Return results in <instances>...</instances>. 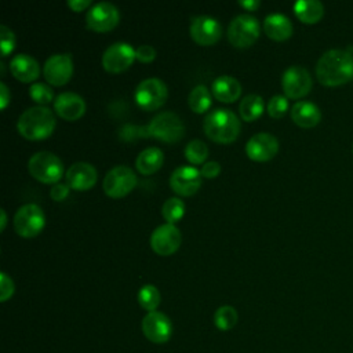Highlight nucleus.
Masks as SVG:
<instances>
[{"instance_id": "nucleus-1", "label": "nucleus", "mask_w": 353, "mask_h": 353, "mask_svg": "<svg viewBox=\"0 0 353 353\" xmlns=\"http://www.w3.org/2000/svg\"><path fill=\"white\" fill-rule=\"evenodd\" d=\"M317 80L327 87L342 85L353 80V57L345 50H328L317 61Z\"/></svg>"}, {"instance_id": "nucleus-2", "label": "nucleus", "mask_w": 353, "mask_h": 353, "mask_svg": "<svg viewBox=\"0 0 353 353\" xmlns=\"http://www.w3.org/2000/svg\"><path fill=\"white\" fill-rule=\"evenodd\" d=\"M203 128L211 141L229 143L239 135L240 120L230 109L218 108L204 117Z\"/></svg>"}, {"instance_id": "nucleus-3", "label": "nucleus", "mask_w": 353, "mask_h": 353, "mask_svg": "<svg viewBox=\"0 0 353 353\" xmlns=\"http://www.w3.org/2000/svg\"><path fill=\"white\" fill-rule=\"evenodd\" d=\"M55 127V117L52 110L47 106L28 108L17 121L19 134L28 139H43L51 135Z\"/></svg>"}, {"instance_id": "nucleus-4", "label": "nucleus", "mask_w": 353, "mask_h": 353, "mask_svg": "<svg viewBox=\"0 0 353 353\" xmlns=\"http://www.w3.org/2000/svg\"><path fill=\"white\" fill-rule=\"evenodd\" d=\"M29 172L33 178L44 183H55L63 175L61 159L47 150H40L30 156L28 161Z\"/></svg>"}, {"instance_id": "nucleus-5", "label": "nucleus", "mask_w": 353, "mask_h": 353, "mask_svg": "<svg viewBox=\"0 0 353 353\" xmlns=\"http://www.w3.org/2000/svg\"><path fill=\"white\" fill-rule=\"evenodd\" d=\"M148 135L165 142H176L185 134V125L182 119L174 112L157 113L146 127Z\"/></svg>"}, {"instance_id": "nucleus-6", "label": "nucleus", "mask_w": 353, "mask_h": 353, "mask_svg": "<svg viewBox=\"0 0 353 353\" xmlns=\"http://www.w3.org/2000/svg\"><path fill=\"white\" fill-rule=\"evenodd\" d=\"M261 26L259 21L250 14L236 15L228 26V39L234 47H248L259 36Z\"/></svg>"}, {"instance_id": "nucleus-7", "label": "nucleus", "mask_w": 353, "mask_h": 353, "mask_svg": "<svg viewBox=\"0 0 353 353\" xmlns=\"http://www.w3.org/2000/svg\"><path fill=\"white\" fill-rule=\"evenodd\" d=\"M137 185V175L128 165H114L110 168L102 182L103 190L109 197L119 199L130 193Z\"/></svg>"}, {"instance_id": "nucleus-8", "label": "nucleus", "mask_w": 353, "mask_h": 353, "mask_svg": "<svg viewBox=\"0 0 353 353\" xmlns=\"http://www.w3.org/2000/svg\"><path fill=\"white\" fill-rule=\"evenodd\" d=\"M168 95L167 85L159 77H149L142 80L134 92L137 103L145 110H154L160 108Z\"/></svg>"}, {"instance_id": "nucleus-9", "label": "nucleus", "mask_w": 353, "mask_h": 353, "mask_svg": "<svg viewBox=\"0 0 353 353\" xmlns=\"http://www.w3.org/2000/svg\"><path fill=\"white\" fill-rule=\"evenodd\" d=\"M46 218L40 205L28 203L21 205L14 215L15 232L22 237L36 236L44 226Z\"/></svg>"}, {"instance_id": "nucleus-10", "label": "nucleus", "mask_w": 353, "mask_h": 353, "mask_svg": "<svg viewBox=\"0 0 353 353\" xmlns=\"http://www.w3.org/2000/svg\"><path fill=\"white\" fill-rule=\"evenodd\" d=\"M120 19L117 7L109 1L94 4L85 14V23L94 32H108L113 29Z\"/></svg>"}, {"instance_id": "nucleus-11", "label": "nucleus", "mask_w": 353, "mask_h": 353, "mask_svg": "<svg viewBox=\"0 0 353 353\" xmlns=\"http://www.w3.org/2000/svg\"><path fill=\"white\" fill-rule=\"evenodd\" d=\"M281 85L288 98L298 99L305 97L312 88V76L301 65L287 68L281 76Z\"/></svg>"}, {"instance_id": "nucleus-12", "label": "nucleus", "mask_w": 353, "mask_h": 353, "mask_svg": "<svg viewBox=\"0 0 353 353\" xmlns=\"http://www.w3.org/2000/svg\"><path fill=\"white\" fill-rule=\"evenodd\" d=\"M137 58L135 48L125 41L110 44L102 54V66L112 73L125 70Z\"/></svg>"}, {"instance_id": "nucleus-13", "label": "nucleus", "mask_w": 353, "mask_h": 353, "mask_svg": "<svg viewBox=\"0 0 353 353\" xmlns=\"http://www.w3.org/2000/svg\"><path fill=\"white\" fill-rule=\"evenodd\" d=\"M181 244V232L174 223H163L150 234V247L159 255L174 254Z\"/></svg>"}, {"instance_id": "nucleus-14", "label": "nucleus", "mask_w": 353, "mask_h": 353, "mask_svg": "<svg viewBox=\"0 0 353 353\" xmlns=\"http://www.w3.org/2000/svg\"><path fill=\"white\" fill-rule=\"evenodd\" d=\"M190 36L201 46H211L221 39L222 26L210 15H197L190 21Z\"/></svg>"}, {"instance_id": "nucleus-15", "label": "nucleus", "mask_w": 353, "mask_h": 353, "mask_svg": "<svg viewBox=\"0 0 353 353\" xmlns=\"http://www.w3.org/2000/svg\"><path fill=\"white\" fill-rule=\"evenodd\" d=\"M142 332L150 342L164 343L172 335L171 320L161 312H149L142 319Z\"/></svg>"}, {"instance_id": "nucleus-16", "label": "nucleus", "mask_w": 353, "mask_h": 353, "mask_svg": "<svg viewBox=\"0 0 353 353\" xmlns=\"http://www.w3.org/2000/svg\"><path fill=\"white\" fill-rule=\"evenodd\" d=\"M44 77L54 85H62L69 81L73 73V62L70 54H52L47 58L43 68Z\"/></svg>"}, {"instance_id": "nucleus-17", "label": "nucleus", "mask_w": 353, "mask_h": 353, "mask_svg": "<svg viewBox=\"0 0 353 353\" xmlns=\"http://www.w3.org/2000/svg\"><path fill=\"white\" fill-rule=\"evenodd\" d=\"M201 185V172L192 165L176 167L170 176V186L181 196H190Z\"/></svg>"}, {"instance_id": "nucleus-18", "label": "nucleus", "mask_w": 353, "mask_h": 353, "mask_svg": "<svg viewBox=\"0 0 353 353\" xmlns=\"http://www.w3.org/2000/svg\"><path fill=\"white\" fill-rule=\"evenodd\" d=\"M279 150V141L269 132H258L252 135L245 143V153L250 159L256 161H266L276 156Z\"/></svg>"}, {"instance_id": "nucleus-19", "label": "nucleus", "mask_w": 353, "mask_h": 353, "mask_svg": "<svg viewBox=\"0 0 353 353\" xmlns=\"http://www.w3.org/2000/svg\"><path fill=\"white\" fill-rule=\"evenodd\" d=\"M97 182V170L85 161L73 163L66 170V183L76 190L91 189Z\"/></svg>"}, {"instance_id": "nucleus-20", "label": "nucleus", "mask_w": 353, "mask_h": 353, "mask_svg": "<svg viewBox=\"0 0 353 353\" xmlns=\"http://www.w3.org/2000/svg\"><path fill=\"white\" fill-rule=\"evenodd\" d=\"M54 109L62 119L72 121L83 116V113L85 112V102L79 94L66 91L57 95Z\"/></svg>"}, {"instance_id": "nucleus-21", "label": "nucleus", "mask_w": 353, "mask_h": 353, "mask_svg": "<svg viewBox=\"0 0 353 353\" xmlns=\"http://www.w3.org/2000/svg\"><path fill=\"white\" fill-rule=\"evenodd\" d=\"M10 70L19 81H33L40 74L39 62L29 54H17L10 61Z\"/></svg>"}, {"instance_id": "nucleus-22", "label": "nucleus", "mask_w": 353, "mask_h": 353, "mask_svg": "<svg viewBox=\"0 0 353 353\" xmlns=\"http://www.w3.org/2000/svg\"><path fill=\"white\" fill-rule=\"evenodd\" d=\"M292 121L303 128L314 127L321 120V112L317 105L309 101H298L291 108Z\"/></svg>"}, {"instance_id": "nucleus-23", "label": "nucleus", "mask_w": 353, "mask_h": 353, "mask_svg": "<svg viewBox=\"0 0 353 353\" xmlns=\"http://www.w3.org/2000/svg\"><path fill=\"white\" fill-rule=\"evenodd\" d=\"M265 33L277 41H283L292 34V23L288 17L283 14H269L263 21Z\"/></svg>"}, {"instance_id": "nucleus-24", "label": "nucleus", "mask_w": 353, "mask_h": 353, "mask_svg": "<svg viewBox=\"0 0 353 353\" xmlns=\"http://www.w3.org/2000/svg\"><path fill=\"white\" fill-rule=\"evenodd\" d=\"M211 91L216 99L222 102H233L240 97L241 85L234 77L222 74L212 81Z\"/></svg>"}, {"instance_id": "nucleus-25", "label": "nucleus", "mask_w": 353, "mask_h": 353, "mask_svg": "<svg viewBox=\"0 0 353 353\" xmlns=\"http://www.w3.org/2000/svg\"><path fill=\"white\" fill-rule=\"evenodd\" d=\"M163 161H164V154L161 149L156 146H149L137 156L135 165L141 174L149 175L157 171L161 167Z\"/></svg>"}, {"instance_id": "nucleus-26", "label": "nucleus", "mask_w": 353, "mask_h": 353, "mask_svg": "<svg viewBox=\"0 0 353 353\" xmlns=\"http://www.w3.org/2000/svg\"><path fill=\"white\" fill-rule=\"evenodd\" d=\"M296 18L303 23H316L324 15V6L319 0H298L294 4Z\"/></svg>"}, {"instance_id": "nucleus-27", "label": "nucleus", "mask_w": 353, "mask_h": 353, "mask_svg": "<svg viewBox=\"0 0 353 353\" xmlns=\"http://www.w3.org/2000/svg\"><path fill=\"white\" fill-rule=\"evenodd\" d=\"M239 112L244 121H252L263 112V99L258 94H248L243 97L239 103Z\"/></svg>"}, {"instance_id": "nucleus-28", "label": "nucleus", "mask_w": 353, "mask_h": 353, "mask_svg": "<svg viewBox=\"0 0 353 353\" xmlns=\"http://www.w3.org/2000/svg\"><path fill=\"white\" fill-rule=\"evenodd\" d=\"M188 105L194 113H203L211 106V94L204 84H199L189 92Z\"/></svg>"}, {"instance_id": "nucleus-29", "label": "nucleus", "mask_w": 353, "mask_h": 353, "mask_svg": "<svg viewBox=\"0 0 353 353\" xmlns=\"http://www.w3.org/2000/svg\"><path fill=\"white\" fill-rule=\"evenodd\" d=\"M237 319H239V316H237L236 309L229 305L218 307L214 314V323H215L216 328L221 331L232 330L236 325Z\"/></svg>"}, {"instance_id": "nucleus-30", "label": "nucleus", "mask_w": 353, "mask_h": 353, "mask_svg": "<svg viewBox=\"0 0 353 353\" xmlns=\"http://www.w3.org/2000/svg\"><path fill=\"white\" fill-rule=\"evenodd\" d=\"M138 302L148 312H154L160 303V292L152 284H145L138 291Z\"/></svg>"}, {"instance_id": "nucleus-31", "label": "nucleus", "mask_w": 353, "mask_h": 353, "mask_svg": "<svg viewBox=\"0 0 353 353\" xmlns=\"http://www.w3.org/2000/svg\"><path fill=\"white\" fill-rule=\"evenodd\" d=\"M185 212V203L178 197H170L161 207V214L167 223H174L182 218Z\"/></svg>"}, {"instance_id": "nucleus-32", "label": "nucleus", "mask_w": 353, "mask_h": 353, "mask_svg": "<svg viewBox=\"0 0 353 353\" xmlns=\"http://www.w3.org/2000/svg\"><path fill=\"white\" fill-rule=\"evenodd\" d=\"M208 156V146L200 141V139H192L185 146V157L192 164H200L203 163Z\"/></svg>"}, {"instance_id": "nucleus-33", "label": "nucleus", "mask_w": 353, "mask_h": 353, "mask_svg": "<svg viewBox=\"0 0 353 353\" xmlns=\"http://www.w3.org/2000/svg\"><path fill=\"white\" fill-rule=\"evenodd\" d=\"M29 95L32 97L33 101H36L37 103H50L54 99V91L50 85L44 84V83H33L29 87Z\"/></svg>"}, {"instance_id": "nucleus-34", "label": "nucleus", "mask_w": 353, "mask_h": 353, "mask_svg": "<svg viewBox=\"0 0 353 353\" xmlns=\"http://www.w3.org/2000/svg\"><path fill=\"white\" fill-rule=\"evenodd\" d=\"M266 109H268V113L274 117V119H279V117H283L285 114V112L288 110V99L287 97L284 95H273L268 105H266Z\"/></svg>"}, {"instance_id": "nucleus-35", "label": "nucleus", "mask_w": 353, "mask_h": 353, "mask_svg": "<svg viewBox=\"0 0 353 353\" xmlns=\"http://www.w3.org/2000/svg\"><path fill=\"white\" fill-rule=\"evenodd\" d=\"M15 47V36L14 32L6 25L0 26V48L1 57H7Z\"/></svg>"}, {"instance_id": "nucleus-36", "label": "nucleus", "mask_w": 353, "mask_h": 353, "mask_svg": "<svg viewBox=\"0 0 353 353\" xmlns=\"http://www.w3.org/2000/svg\"><path fill=\"white\" fill-rule=\"evenodd\" d=\"M14 294V283L7 273H0V301L4 302Z\"/></svg>"}, {"instance_id": "nucleus-37", "label": "nucleus", "mask_w": 353, "mask_h": 353, "mask_svg": "<svg viewBox=\"0 0 353 353\" xmlns=\"http://www.w3.org/2000/svg\"><path fill=\"white\" fill-rule=\"evenodd\" d=\"M135 54L137 59H139L141 62H150L156 57V50L150 44H142L135 50Z\"/></svg>"}, {"instance_id": "nucleus-38", "label": "nucleus", "mask_w": 353, "mask_h": 353, "mask_svg": "<svg viewBox=\"0 0 353 353\" xmlns=\"http://www.w3.org/2000/svg\"><path fill=\"white\" fill-rule=\"evenodd\" d=\"M200 172H201V176L215 178L221 172V164L218 161H215V160H210V161L203 164Z\"/></svg>"}, {"instance_id": "nucleus-39", "label": "nucleus", "mask_w": 353, "mask_h": 353, "mask_svg": "<svg viewBox=\"0 0 353 353\" xmlns=\"http://www.w3.org/2000/svg\"><path fill=\"white\" fill-rule=\"evenodd\" d=\"M69 189H70V186H69L68 183H55V185L51 188L50 194H51V197H52L54 200L62 201L63 199L68 197Z\"/></svg>"}, {"instance_id": "nucleus-40", "label": "nucleus", "mask_w": 353, "mask_h": 353, "mask_svg": "<svg viewBox=\"0 0 353 353\" xmlns=\"http://www.w3.org/2000/svg\"><path fill=\"white\" fill-rule=\"evenodd\" d=\"M10 98H11L10 90H8L7 84L4 81H1L0 83V108L1 109H4L7 106V103L10 102Z\"/></svg>"}, {"instance_id": "nucleus-41", "label": "nucleus", "mask_w": 353, "mask_h": 353, "mask_svg": "<svg viewBox=\"0 0 353 353\" xmlns=\"http://www.w3.org/2000/svg\"><path fill=\"white\" fill-rule=\"evenodd\" d=\"M91 3V0H69L68 6L73 10V11H81L85 7H88Z\"/></svg>"}, {"instance_id": "nucleus-42", "label": "nucleus", "mask_w": 353, "mask_h": 353, "mask_svg": "<svg viewBox=\"0 0 353 353\" xmlns=\"http://www.w3.org/2000/svg\"><path fill=\"white\" fill-rule=\"evenodd\" d=\"M239 4L241 7H244L245 10H248V11H254V10H256L259 7L261 3H259V0H240Z\"/></svg>"}, {"instance_id": "nucleus-43", "label": "nucleus", "mask_w": 353, "mask_h": 353, "mask_svg": "<svg viewBox=\"0 0 353 353\" xmlns=\"http://www.w3.org/2000/svg\"><path fill=\"white\" fill-rule=\"evenodd\" d=\"M0 215H1V221H0V229L4 230L6 225H7V214L4 208H0Z\"/></svg>"}]
</instances>
